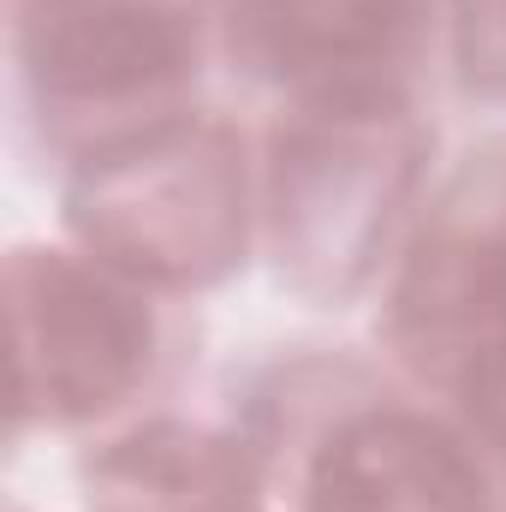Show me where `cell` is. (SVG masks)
<instances>
[{"label":"cell","instance_id":"obj_1","mask_svg":"<svg viewBox=\"0 0 506 512\" xmlns=\"http://www.w3.org/2000/svg\"><path fill=\"white\" fill-rule=\"evenodd\" d=\"M221 405L256 441L280 512H501L465 411L381 352L286 340Z\"/></svg>","mask_w":506,"mask_h":512},{"label":"cell","instance_id":"obj_2","mask_svg":"<svg viewBox=\"0 0 506 512\" xmlns=\"http://www.w3.org/2000/svg\"><path fill=\"white\" fill-rule=\"evenodd\" d=\"M435 173L441 137L423 96L268 108L256 126L262 268L310 310L370 304Z\"/></svg>","mask_w":506,"mask_h":512},{"label":"cell","instance_id":"obj_3","mask_svg":"<svg viewBox=\"0 0 506 512\" xmlns=\"http://www.w3.org/2000/svg\"><path fill=\"white\" fill-rule=\"evenodd\" d=\"M60 239L167 298H209L262 262L256 131L203 102L54 173Z\"/></svg>","mask_w":506,"mask_h":512},{"label":"cell","instance_id":"obj_4","mask_svg":"<svg viewBox=\"0 0 506 512\" xmlns=\"http://www.w3.org/2000/svg\"><path fill=\"white\" fill-rule=\"evenodd\" d=\"M12 304V441H90L179 399L197 370V304L167 298L72 239L6 251Z\"/></svg>","mask_w":506,"mask_h":512},{"label":"cell","instance_id":"obj_5","mask_svg":"<svg viewBox=\"0 0 506 512\" xmlns=\"http://www.w3.org/2000/svg\"><path fill=\"white\" fill-rule=\"evenodd\" d=\"M6 66L18 131L60 173L209 102L221 0H6Z\"/></svg>","mask_w":506,"mask_h":512},{"label":"cell","instance_id":"obj_6","mask_svg":"<svg viewBox=\"0 0 506 512\" xmlns=\"http://www.w3.org/2000/svg\"><path fill=\"white\" fill-rule=\"evenodd\" d=\"M370 304L405 382L459 399L506 370V131L441 161Z\"/></svg>","mask_w":506,"mask_h":512},{"label":"cell","instance_id":"obj_7","mask_svg":"<svg viewBox=\"0 0 506 512\" xmlns=\"http://www.w3.org/2000/svg\"><path fill=\"white\" fill-rule=\"evenodd\" d=\"M447 0H221V72L256 102L423 96Z\"/></svg>","mask_w":506,"mask_h":512},{"label":"cell","instance_id":"obj_8","mask_svg":"<svg viewBox=\"0 0 506 512\" xmlns=\"http://www.w3.org/2000/svg\"><path fill=\"white\" fill-rule=\"evenodd\" d=\"M84 512H280L256 441L227 405L167 399L78 441Z\"/></svg>","mask_w":506,"mask_h":512},{"label":"cell","instance_id":"obj_9","mask_svg":"<svg viewBox=\"0 0 506 512\" xmlns=\"http://www.w3.org/2000/svg\"><path fill=\"white\" fill-rule=\"evenodd\" d=\"M441 72L471 108L506 114V0H447Z\"/></svg>","mask_w":506,"mask_h":512},{"label":"cell","instance_id":"obj_10","mask_svg":"<svg viewBox=\"0 0 506 512\" xmlns=\"http://www.w3.org/2000/svg\"><path fill=\"white\" fill-rule=\"evenodd\" d=\"M453 405L465 411V423H471V435H477V447L489 459V477H495V495H501V512H506V370L465 387Z\"/></svg>","mask_w":506,"mask_h":512}]
</instances>
